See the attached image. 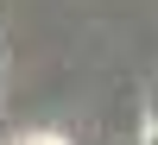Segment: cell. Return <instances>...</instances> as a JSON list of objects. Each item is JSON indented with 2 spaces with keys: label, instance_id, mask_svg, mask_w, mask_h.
Masks as SVG:
<instances>
[{
  "label": "cell",
  "instance_id": "cell-1",
  "mask_svg": "<svg viewBox=\"0 0 158 145\" xmlns=\"http://www.w3.org/2000/svg\"><path fill=\"white\" fill-rule=\"evenodd\" d=\"M139 145H158V88H152V107H146V139Z\"/></svg>",
  "mask_w": 158,
  "mask_h": 145
},
{
  "label": "cell",
  "instance_id": "cell-2",
  "mask_svg": "<svg viewBox=\"0 0 158 145\" xmlns=\"http://www.w3.org/2000/svg\"><path fill=\"white\" fill-rule=\"evenodd\" d=\"M19 145H70V139H57V133H32V139H19Z\"/></svg>",
  "mask_w": 158,
  "mask_h": 145
}]
</instances>
